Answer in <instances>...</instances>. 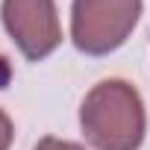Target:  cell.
<instances>
[{"label": "cell", "mask_w": 150, "mask_h": 150, "mask_svg": "<svg viewBox=\"0 0 150 150\" xmlns=\"http://www.w3.org/2000/svg\"><path fill=\"white\" fill-rule=\"evenodd\" d=\"M12 138H15V127H12V118H9L3 109H0V150H9Z\"/></svg>", "instance_id": "cell-5"}, {"label": "cell", "mask_w": 150, "mask_h": 150, "mask_svg": "<svg viewBox=\"0 0 150 150\" xmlns=\"http://www.w3.org/2000/svg\"><path fill=\"white\" fill-rule=\"evenodd\" d=\"M33 150H86L77 141H68V138H56V135H44Z\"/></svg>", "instance_id": "cell-4"}, {"label": "cell", "mask_w": 150, "mask_h": 150, "mask_svg": "<svg viewBox=\"0 0 150 150\" xmlns=\"http://www.w3.org/2000/svg\"><path fill=\"white\" fill-rule=\"evenodd\" d=\"M80 127L94 150H138L147 135V112L127 80H100L80 103Z\"/></svg>", "instance_id": "cell-1"}, {"label": "cell", "mask_w": 150, "mask_h": 150, "mask_svg": "<svg viewBox=\"0 0 150 150\" xmlns=\"http://www.w3.org/2000/svg\"><path fill=\"white\" fill-rule=\"evenodd\" d=\"M144 0H74L71 41L80 53L106 56L118 50L135 30Z\"/></svg>", "instance_id": "cell-2"}, {"label": "cell", "mask_w": 150, "mask_h": 150, "mask_svg": "<svg viewBox=\"0 0 150 150\" xmlns=\"http://www.w3.org/2000/svg\"><path fill=\"white\" fill-rule=\"evenodd\" d=\"M0 18L9 38L30 62L47 59L62 44V24L53 0H3Z\"/></svg>", "instance_id": "cell-3"}]
</instances>
